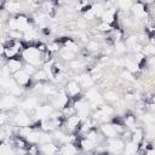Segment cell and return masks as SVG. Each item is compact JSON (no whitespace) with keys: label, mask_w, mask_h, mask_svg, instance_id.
Segmentation results:
<instances>
[{"label":"cell","mask_w":155,"mask_h":155,"mask_svg":"<svg viewBox=\"0 0 155 155\" xmlns=\"http://www.w3.org/2000/svg\"><path fill=\"white\" fill-rule=\"evenodd\" d=\"M5 64H6V59H4L2 56H0V68H1L2 65H5Z\"/></svg>","instance_id":"4316f807"},{"label":"cell","mask_w":155,"mask_h":155,"mask_svg":"<svg viewBox=\"0 0 155 155\" xmlns=\"http://www.w3.org/2000/svg\"><path fill=\"white\" fill-rule=\"evenodd\" d=\"M23 64H24V61L22 59L21 56L6 61V65H7V68H8V70H10L11 74H15L16 71L21 70L23 68Z\"/></svg>","instance_id":"ba28073f"},{"label":"cell","mask_w":155,"mask_h":155,"mask_svg":"<svg viewBox=\"0 0 155 155\" xmlns=\"http://www.w3.org/2000/svg\"><path fill=\"white\" fill-rule=\"evenodd\" d=\"M40 54H41V52H39L34 45H27L25 48L21 52V57L24 61V63H29V64L34 65L35 68L42 65Z\"/></svg>","instance_id":"6da1fadb"},{"label":"cell","mask_w":155,"mask_h":155,"mask_svg":"<svg viewBox=\"0 0 155 155\" xmlns=\"http://www.w3.org/2000/svg\"><path fill=\"white\" fill-rule=\"evenodd\" d=\"M21 56V52L13 47V46H10V47H5V52H4V58L7 61V59H11V58H16V57H19Z\"/></svg>","instance_id":"2e32d148"},{"label":"cell","mask_w":155,"mask_h":155,"mask_svg":"<svg viewBox=\"0 0 155 155\" xmlns=\"http://www.w3.org/2000/svg\"><path fill=\"white\" fill-rule=\"evenodd\" d=\"M78 151H80L79 148H76L74 144L71 143H64V144H61L59 145V151L61 154H64V155H69V154H76Z\"/></svg>","instance_id":"8fae6325"},{"label":"cell","mask_w":155,"mask_h":155,"mask_svg":"<svg viewBox=\"0 0 155 155\" xmlns=\"http://www.w3.org/2000/svg\"><path fill=\"white\" fill-rule=\"evenodd\" d=\"M64 91H65V93L69 96V98H71V97H74V96H78V94L82 93V88H81L80 84H79L78 81H75V80H70V81H68L67 85H65Z\"/></svg>","instance_id":"52a82bcc"},{"label":"cell","mask_w":155,"mask_h":155,"mask_svg":"<svg viewBox=\"0 0 155 155\" xmlns=\"http://www.w3.org/2000/svg\"><path fill=\"white\" fill-rule=\"evenodd\" d=\"M8 120H10V115L6 111H1L0 110V126L1 125H5Z\"/></svg>","instance_id":"d4e9b609"},{"label":"cell","mask_w":155,"mask_h":155,"mask_svg":"<svg viewBox=\"0 0 155 155\" xmlns=\"http://www.w3.org/2000/svg\"><path fill=\"white\" fill-rule=\"evenodd\" d=\"M140 52H142L145 57H148V56H154V54H155V46H154V44L147 42L145 45H143Z\"/></svg>","instance_id":"ac0fdd59"},{"label":"cell","mask_w":155,"mask_h":155,"mask_svg":"<svg viewBox=\"0 0 155 155\" xmlns=\"http://www.w3.org/2000/svg\"><path fill=\"white\" fill-rule=\"evenodd\" d=\"M75 56H76V53H74V52H71V51L63 50V51L61 52V59H62V61H64V62H69V61L74 59V58H75Z\"/></svg>","instance_id":"7402d4cb"},{"label":"cell","mask_w":155,"mask_h":155,"mask_svg":"<svg viewBox=\"0 0 155 155\" xmlns=\"http://www.w3.org/2000/svg\"><path fill=\"white\" fill-rule=\"evenodd\" d=\"M122 153H124V154H126V155L138 154V144H137V143H133V142H131V140L126 142V143H125V145H124Z\"/></svg>","instance_id":"5bb4252c"},{"label":"cell","mask_w":155,"mask_h":155,"mask_svg":"<svg viewBox=\"0 0 155 155\" xmlns=\"http://www.w3.org/2000/svg\"><path fill=\"white\" fill-rule=\"evenodd\" d=\"M61 48H62L61 44H59V42H57L56 40L51 41V42L47 45V51H50L52 54H53V53H56V52H58Z\"/></svg>","instance_id":"603a6c76"},{"label":"cell","mask_w":155,"mask_h":155,"mask_svg":"<svg viewBox=\"0 0 155 155\" xmlns=\"http://www.w3.org/2000/svg\"><path fill=\"white\" fill-rule=\"evenodd\" d=\"M39 150L41 154H57L59 151V145H57L54 142H48V143H41L39 145Z\"/></svg>","instance_id":"30bf717a"},{"label":"cell","mask_w":155,"mask_h":155,"mask_svg":"<svg viewBox=\"0 0 155 155\" xmlns=\"http://www.w3.org/2000/svg\"><path fill=\"white\" fill-rule=\"evenodd\" d=\"M31 121H33L31 116H29L28 114H25L23 110H19L17 114H15L12 116V124L15 126H18V127L29 126L31 124Z\"/></svg>","instance_id":"5b68a950"},{"label":"cell","mask_w":155,"mask_h":155,"mask_svg":"<svg viewBox=\"0 0 155 155\" xmlns=\"http://www.w3.org/2000/svg\"><path fill=\"white\" fill-rule=\"evenodd\" d=\"M4 52H5V46L2 44H0V56L4 57Z\"/></svg>","instance_id":"484cf974"},{"label":"cell","mask_w":155,"mask_h":155,"mask_svg":"<svg viewBox=\"0 0 155 155\" xmlns=\"http://www.w3.org/2000/svg\"><path fill=\"white\" fill-rule=\"evenodd\" d=\"M102 97L104 101L110 102V103H115L119 101V93L115 90H107L102 93Z\"/></svg>","instance_id":"4fadbf2b"},{"label":"cell","mask_w":155,"mask_h":155,"mask_svg":"<svg viewBox=\"0 0 155 155\" xmlns=\"http://www.w3.org/2000/svg\"><path fill=\"white\" fill-rule=\"evenodd\" d=\"M12 78L16 81V84L22 86L24 90H31L33 86L35 85V81L31 79V75L29 73H27L23 68L21 70L16 71L15 74H12Z\"/></svg>","instance_id":"7a4b0ae2"},{"label":"cell","mask_w":155,"mask_h":155,"mask_svg":"<svg viewBox=\"0 0 155 155\" xmlns=\"http://www.w3.org/2000/svg\"><path fill=\"white\" fill-rule=\"evenodd\" d=\"M133 2H134V0H117V7L121 11L127 12L131 8V6H132Z\"/></svg>","instance_id":"d6986e66"},{"label":"cell","mask_w":155,"mask_h":155,"mask_svg":"<svg viewBox=\"0 0 155 155\" xmlns=\"http://www.w3.org/2000/svg\"><path fill=\"white\" fill-rule=\"evenodd\" d=\"M99 132L105 137V138H114V137H119V133L116 132L114 125L108 121V122H103L99 125Z\"/></svg>","instance_id":"8992f818"},{"label":"cell","mask_w":155,"mask_h":155,"mask_svg":"<svg viewBox=\"0 0 155 155\" xmlns=\"http://www.w3.org/2000/svg\"><path fill=\"white\" fill-rule=\"evenodd\" d=\"M68 65H69V69L73 70V71H75V73H79V71H81V70L85 69V63L82 61L75 59V58L71 59V61H69L68 62Z\"/></svg>","instance_id":"9a60e30c"},{"label":"cell","mask_w":155,"mask_h":155,"mask_svg":"<svg viewBox=\"0 0 155 155\" xmlns=\"http://www.w3.org/2000/svg\"><path fill=\"white\" fill-rule=\"evenodd\" d=\"M91 10H92V12H93V15H94L96 18H101L102 13L105 10V6H104L103 2H94V4H92Z\"/></svg>","instance_id":"e0dca14e"},{"label":"cell","mask_w":155,"mask_h":155,"mask_svg":"<svg viewBox=\"0 0 155 155\" xmlns=\"http://www.w3.org/2000/svg\"><path fill=\"white\" fill-rule=\"evenodd\" d=\"M7 36L13 40H22L23 39V33L19 30H7Z\"/></svg>","instance_id":"cb8c5ba5"},{"label":"cell","mask_w":155,"mask_h":155,"mask_svg":"<svg viewBox=\"0 0 155 155\" xmlns=\"http://www.w3.org/2000/svg\"><path fill=\"white\" fill-rule=\"evenodd\" d=\"M40 104V99L38 97H27L22 103L21 107L25 111H34L35 108Z\"/></svg>","instance_id":"9c48e42d"},{"label":"cell","mask_w":155,"mask_h":155,"mask_svg":"<svg viewBox=\"0 0 155 155\" xmlns=\"http://www.w3.org/2000/svg\"><path fill=\"white\" fill-rule=\"evenodd\" d=\"M30 1H33V2H40L41 0H30Z\"/></svg>","instance_id":"f1b7e54d"},{"label":"cell","mask_w":155,"mask_h":155,"mask_svg":"<svg viewBox=\"0 0 155 155\" xmlns=\"http://www.w3.org/2000/svg\"><path fill=\"white\" fill-rule=\"evenodd\" d=\"M5 1L6 0H0V10L4 8V5H5Z\"/></svg>","instance_id":"83f0119b"},{"label":"cell","mask_w":155,"mask_h":155,"mask_svg":"<svg viewBox=\"0 0 155 155\" xmlns=\"http://www.w3.org/2000/svg\"><path fill=\"white\" fill-rule=\"evenodd\" d=\"M99 44L97 42V41H93V40H90V41H87L86 42V50L90 52V53H96L98 50H99Z\"/></svg>","instance_id":"ffe728a7"},{"label":"cell","mask_w":155,"mask_h":155,"mask_svg":"<svg viewBox=\"0 0 155 155\" xmlns=\"http://www.w3.org/2000/svg\"><path fill=\"white\" fill-rule=\"evenodd\" d=\"M19 104V101L17 99L16 96L11 93H6L0 96V110L1 111H11L13 110L17 105Z\"/></svg>","instance_id":"3957f363"},{"label":"cell","mask_w":155,"mask_h":155,"mask_svg":"<svg viewBox=\"0 0 155 155\" xmlns=\"http://www.w3.org/2000/svg\"><path fill=\"white\" fill-rule=\"evenodd\" d=\"M114 47H115V50H114V51H115L117 54H124V53H126V52H127V47H126V45H125L124 40L115 42V44H114Z\"/></svg>","instance_id":"44dd1931"},{"label":"cell","mask_w":155,"mask_h":155,"mask_svg":"<svg viewBox=\"0 0 155 155\" xmlns=\"http://www.w3.org/2000/svg\"><path fill=\"white\" fill-rule=\"evenodd\" d=\"M4 8L11 15L16 16L18 13H24V6H23V0H6Z\"/></svg>","instance_id":"277c9868"},{"label":"cell","mask_w":155,"mask_h":155,"mask_svg":"<svg viewBox=\"0 0 155 155\" xmlns=\"http://www.w3.org/2000/svg\"><path fill=\"white\" fill-rule=\"evenodd\" d=\"M31 79H33L35 82H46V81L48 80V75H47V73H46L45 69H39V68H38V69L33 73Z\"/></svg>","instance_id":"7c38bea8"}]
</instances>
